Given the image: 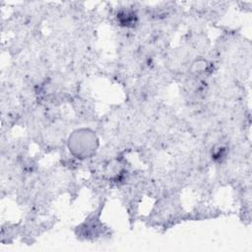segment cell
I'll list each match as a JSON object with an SVG mask.
<instances>
[{
	"label": "cell",
	"mask_w": 252,
	"mask_h": 252,
	"mask_svg": "<svg viewBox=\"0 0 252 252\" xmlns=\"http://www.w3.org/2000/svg\"><path fill=\"white\" fill-rule=\"evenodd\" d=\"M100 209L98 211L94 212L92 215L86 219L84 222L77 226L76 233L78 237H83L85 239H97L104 237L107 233V228L102 222L99 220Z\"/></svg>",
	"instance_id": "7a4b0ae2"
},
{
	"label": "cell",
	"mask_w": 252,
	"mask_h": 252,
	"mask_svg": "<svg viewBox=\"0 0 252 252\" xmlns=\"http://www.w3.org/2000/svg\"><path fill=\"white\" fill-rule=\"evenodd\" d=\"M71 137L80 141L79 143L71 139L68 140L69 149L74 158L79 159H86L95 156L98 140L93 131L90 129H78L72 133Z\"/></svg>",
	"instance_id": "6da1fadb"
}]
</instances>
